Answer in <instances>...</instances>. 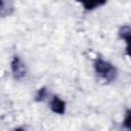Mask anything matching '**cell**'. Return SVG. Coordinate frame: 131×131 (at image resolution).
<instances>
[{
	"label": "cell",
	"instance_id": "277c9868",
	"mask_svg": "<svg viewBox=\"0 0 131 131\" xmlns=\"http://www.w3.org/2000/svg\"><path fill=\"white\" fill-rule=\"evenodd\" d=\"M130 33H131V30H130V27H129L128 25L123 26V27L119 30V37H120L121 39H123V40L127 43V50H128V48H129Z\"/></svg>",
	"mask_w": 131,
	"mask_h": 131
},
{
	"label": "cell",
	"instance_id": "52a82bcc",
	"mask_svg": "<svg viewBox=\"0 0 131 131\" xmlns=\"http://www.w3.org/2000/svg\"><path fill=\"white\" fill-rule=\"evenodd\" d=\"M48 96H49V94H48L47 89L45 87H43V88L38 90V93L36 95V100L37 101H44Z\"/></svg>",
	"mask_w": 131,
	"mask_h": 131
},
{
	"label": "cell",
	"instance_id": "6da1fadb",
	"mask_svg": "<svg viewBox=\"0 0 131 131\" xmlns=\"http://www.w3.org/2000/svg\"><path fill=\"white\" fill-rule=\"evenodd\" d=\"M94 70L95 73L106 83L114 82L117 79L118 76L117 68L113 63L101 57H97L94 60Z\"/></svg>",
	"mask_w": 131,
	"mask_h": 131
},
{
	"label": "cell",
	"instance_id": "5b68a950",
	"mask_svg": "<svg viewBox=\"0 0 131 131\" xmlns=\"http://www.w3.org/2000/svg\"><path fill=\"white\" fill-rule=\"evenodd\" d=\"M12 11H13V7H12L11 3L0 1V16L5 17V16L11 14Z\"/></svg>",
	"mask_w": 131,
	"mask_h": 131
},
{
	"label": "cell",
	"instance_id": "7a4b0ae2",
	"mask_svg": "<svg viewBox=\"0 0 131 131\" xmlns=\"http://www.w3.org/2000/svg\"><path fill=\"white\" fill-rule=\"evenodd\" d=\"M11 71L13 74V77L16 80L23 79L27 74V69L25 63L21 61V59L18 56H14L11 61Z\"/></svg>",
	"mask_w": 131,
	"mask_h": 131
},
{
	"label": "cell",
	"instance_id": "8992f818",
	"mask_svg": "<svg viewBox=\"0 0 131 131\" xmlns=\"http://www.w3.org/2000/svg\"><path fill=\"white\" fill-rule=\"evenodd\" d=\"M106 2L105 1H102V2H83V6L86 10H92L94 8H97L103 4H105Z\"/></svg>",
	"mask_w": 131,
	"mask_h": 131
},
{
	"label": "cell",
	"instance_id": "3957f363",
	"mask_svg": "<svg viewBox=\"0 0 131 131\" xmlns=\"http://www.w3.org/2000/svg\"><path fill=\"white\" fill-rule=\"evenodd\" d=\"M50 108L53 113L58 114V115H63L66 112V102L59 98L57 95H52L50 99Z\"/></svg>",
	"mask_w": 131,
	"mask_h": 131
},
{
	"label": "cell",
	"instance_id": "9c48e42d",
	"mask_svg": "<svg viewBox=\"0 0 131 131\" xmlns=\"http://www.w3.org/2000/svg\"><path fill=\"white\" fill-rule=\"evenodd\" d=\"M14 131H25V130H24V129H21V128H16Z\"/></svg>",
	"mask_w": 131,
	"mask_h": 131
},
{
	"label": "cell",
	"instance_id": "ba28073f",
	"mask_svg": "<svg viewBox=\"0 0 131 131\" xmlns=\"http://www.w3.org/2000/svg\"><path fill=\"white\" fill-rule=\"evenodd\" d=\"M123 126L126 128L127 131L130 130V111L129 110L126 113V117H125V119L123 121Z\"/></svg>",
	"mask_w": 131,
	"mask_h": 131
}]
</instances>
